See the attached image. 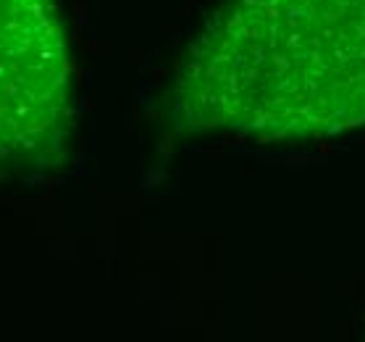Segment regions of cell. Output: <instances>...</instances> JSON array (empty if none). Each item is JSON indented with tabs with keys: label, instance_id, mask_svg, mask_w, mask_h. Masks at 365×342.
Here are the masks:
<instances>
[{
	"label": "cell",
	"instance_id": "obj_1",
	"mask_svg": "<svg viewBox=\"0 0 365 342\" xmlns=\"http://www.w3.org/2000/svg\"><path fill=\"white\" fill-rule=\"evenodd\" d=\"M174 121L260 142L365 124V0H224L179 66Z\"/></svg>",
	"mask_w": 365,
	"mask_h": 342
},
{
	"label": "cell",
	"instance_id": "obj_2",
	"mask_svg": "<svg viewBox=\"0 0 365 342\" xmlns=\"http://www.w3.org/2000/svg\"><path fill=\"white\" fill-rule=\"evenodd\" d=\"M71 116V64L56 0H0V179L58 166Z\"/></svg>",
	"mask_w": 365,
	"mask_h": 342
}]
</instances>
